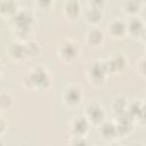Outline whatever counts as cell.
I'll return each mask as SVG.
<instances>
[{
	"instance_id": "obj_6",
	"label": "cell",
	"mask_w": 146,
	"mask_h": 146,
	"mask_svg": "<svg viewBox=\"0 0 146 146\" xmlns=\"http://www.w3.org/2000/svg\"><path fill=\"white\" fill-rule=\"evenodd\" d=\"M106 66L111 75H122L129 66V59L122 51H115L105 59Z\"/></svg>"
},
{
	"instance_id": "obj_13",
	"label": "cell",
	"mask_w": 146,
	"mask_h": 146,
	"mask_svg": "<svg viewBox=\"0 0 146 146\" xmlns=\"http://www.w3.org/2000/svg\"><path fill=\"white\" fill-rule=\"evenodd\" d=\"M97 131L99 137L105 141H113L119 138V131H117L115 120L110 121L106 119L103 123H100L97 127Z\"/></svg>"
},
{
	"instance_id": "obj_7",
	"label": "cell",
	"mask_w": 146,
	"mask_h": 146,
	"mask_svg": "<svg viewBox=\"0 0 146 146\" xmlns=\"http://www.w3.org/2000/svg\"><path fill=\"white\" fill-rule=\"evenodd\" d=\"M91 127L84 114H78L68 122V133L71 137H87Z\"/></svg>"
},
{
	"instance_id": "obj_18",
	"label": "cell",
	"mask_w": 146,
	"mask_h": 146,
	"mask_svg": "<svg viewBox=\"0 0 146 146\" xmlns=\"http://www.w3.org/2000/svg\"><path fill=\"white\" fill-rule=\"evenodd\" d=\"M144 5L136 0H124L122 2V11L127 17H135L139 16L140 13L143 11Z\"/></svg>"
},
{
	"instance_id": "obj_23",
	"label": "cell",
	"mask_w": 146,
	"mask_h": 146,
	"mask_svg": "<svg viewBox=\"0 0 146 146\" xmlns=\"http://www.w3.org/2000/svg\"><path fill=\"white\" fill-rule=\"evenodd\" d=\"M8 128H9V123H8L7 119L5 117L3 113H1V115H0V137L1 138L5 137V135L8 131Z\"/></svg>"
},
{
	"instance_id": "obj_16",
	"label": "cell",
	"mask_w": 146,
	"mask_h": 146,
	"mask_svg": "<svg viewBox=\"0 0 146 146\" xmlns=\"http://www.w3.org/2000/svg\"><path fill=\"white\" fill-rule=\"evenodd\" d=\"M21 9L17 0H1L0 3V16L3 19L10 21Z\"/></svg>"
},
{
	"instance_id": "obj_11",
	"label": "cell",
	"mask_w": 146,
	"mask_h": 146,
	"mask_svg": "<svg viewBox=\"0 0 146 146\" xmlns=\"http://www.w3.org/2000/svg\"><path fill=\"white\" fill-rule=\"evenodd\" d=\"M106 34L113 39V40H121L124 39L125 36H128V32H127V21L120 18V17H114L112 18L107 25H106V30H105Z\"/></svg>"
},
{
	"instance_id": "obj_4",
	"label": "cell",
	"mask_w": 146,
	"mask_h": 146,
	"mask_svg": "<svg viewBox=\"0 0 146 146\" xmlns=\"http://www.w3.org/2000/svg\"><path fill=\"white\" fill-rule=\"evenodd\" d=\"M56 54L62 63L72 64L79 59L81 55V47L74 39H64L59 42Z\"/></svg>"
},
{
	"instance_id": "obj_28",
	"label": "cell",
	"mask_w": 146,
	"mask_h": 146,
	"mask_svg": "<svg viewBox=\"0 0 146 146\" xmlns=\"http://www.w3.org/2000/svg\"><path fill=\"white\" fill-rule=\"evenodd\" d=\"M144 44H145V52H146V42H144Z\"/></svg>"
},
{
	"instance_id": "obj_5",
	"label": "cell",
	"mask_w": 146,
	"mask_h": 146,
	"mask_svg": "<svg viewBox=\"0 0 146 146\" xmlns=\"http://www.w3.org/2000/svg\"><path fill=\"white\" fill-rule=\"evenodd\" d=\"M84 100V92L78 84H67L62 92V103L67 110L78 108Z\"/></svg>"
},
{
	"instance_id": "obj_27",
	"label": "cell",
	"mask_w": 146,
	"mask_h": 146,
	"mask_svg": "<svg viewBox=\"0 0 146 146\" xmlns=\"http://www.w3.org/2000/svg\"><path fill=\"white\" fill-rule=\"evenodd\" d=\"M136 1H138V2H140L141 5H145V3H146V0H136Z\"/></svg>"
},
{
	"instance_id": "obj_2",
	"label": "cell",
	"mask_w": 146,
	"mask_h": 146,
	"mask_svg": "<svg viewBox=\"0 0 146 146\" xmlns=\"http://www.w3.org/2000/svg\"><path fill=\"white\" fill-rule=\"evenodd\" d=\"M11 33L16 40L26 41L35 24V15L31 9L21 8L18 13L9 21Z\"/></svg>"
},
{
	"instance_id": "obj_14",
	"label": "cell",
	"mask_w": 146,
	"mask_h": 146,
	"mask_svg": "<svg viewBox=\"0 0 146 146\" xmlns=\"http://www.w3.org/2000/svg\"><path fill=\"white\" fill-rule=\"evenodd\" d=\"M145 21L140 16L128 17L127 19V32L128 36L132 39H140L145 29Z\"/></svg>"
},
{
	"instance_id": "obj_25",
	"label": "cell",
	"mask_w": 146,
	"mask_h": 146,
	"mask_svg": "<svg viewBox=\"0 0 146 146\" xmlns=\"http://www.w3.org/2000/svg\"><path fill=\"white\" fill-rule=\"evenodd\" d=\"M87 5L91 6V7L104 9V7L106 5V0H87Z\"/></svg>"
},
{
	"instance_id": "obj_20",
	"label": "cell",
	"mask_w": 146,
	"mask_h": 146,
	"mask_svg": "<svg viewBox=\"0 0 146 146\" xmlns=\"http://www.w3.org/2000/svg\"><path fill=\"white\" fill-rule=\"evenodd\" d=\"M25 46H26V51H27V57H29V60H32V59H35L40 56V52H41V48L39 46V43L32 39H29L25 41Z\"/></svg>"
},
{
	"instance_id": "obj_15",
	"label": "cell",
	"mask_w": 146,
	"mask_h": 146,
	"mask_svg": "<svg viewBox=\"0 0 146 146\" xmlns=\"http://www.w3.org/2000/svg\"><path fill=\"white\" fill-rule=\"evenodd\" d=\"M82 18L90 26H99L104 21V10L100 8L87 6V8L83 9Z\"/></svg>"
},
{
	"instance_id": "obj_9",
	"label": "cell",
	"mask_w": 146,
	"mask_h": 146,
	"mask_svg": "<svg viewBox=\"0 0 146 146\" xmlns=\"http://www.w3.org/2000/svg\"><path fill=\"white\" fill-rule=\"evenodd\" d=\"M7 56L11 62L17 64H22L29 60L25 41H21L16 39L11 41L7 47Z\"/></svg>"
},
{
	"instance_id": "obj_3",
	"label": "cell",
	"mask_w": 146,
	"mask_h": 146,
	"mask_svg": "<svg viewBox=\"0 0 146 146\" xmlns=\"http://www.w3.org/2000/svg\"><path fill=\"white\" fill-rule=\"evenodd\" d=\"M111 76L105 59H92L86 65V78L89 84L94 87L104 86Z\"/></svg>"
},
{
	"instance_id": "obj_21",
	"label": "cell",
	"mask_w": 146,
	"mask_h": 146,
	"mask_svg": "<svg viewBox=\"0 0 146 146\" xmlns=\"http://www.w3.org/2000/svg\"><path fill=\"white\" fill-rule=\"evenodd\" d=\"M34 7L40 13H50L55 5H56V0H33Z\"/></svg>"
},
{
	"instance_id": "obj_17",
	"label": "cell",
	"mask_w": 146,
	"mask_h": 146,
	"mask_svg": "<svg viewBox=\"0 0 146 146\" xmlns=\"http://www.w3.org/2000/svg\"><path fill=\"white\" fill-rule=\"evenodd\" d=\"M128 106H129V100L127 99V97L119 95L113 98L111 104V110L115 116H120L128 112Z\"/></svg>"
},
{
	"instance_id": "obj_26",
	"label": "cell",
	"mask_w": 146,
	"mask_h": 146,
	"mask_svg": "<svg viewBox=\"0 0 146 146\" xmlns=\"http://www.w3.org/2000/svg\"><path fill=\"white\" fill-rule=\"evenodd\" d=\"M140 40H141L143 42H146V24H145V29H144V31H143V34H141V36H140Z\"/></svg>"
},
{
	"instance_id": "obj_10",
	"label": "cell",
	"mask_w": 146,
	"mask_h": 146,
	"mask_svg": "<svg viewBox=\"0 0 146 146\" xmlns=\"http://www.w3.org/2000/svg\"><path fill=\"white\" fill-rule=\"evenodd\" d=\"M62 15L67 22H78L83 15L81 2L79 0H65L62 6Z\"/></svg>"
},
{
	"instance_id": "obj_8",
	"label": "cell",
	"mask_w": 146,
	"mask_h": 146,
	"mask_svg": "<svg viewBox=\"0 0 146 146\" xmlns=\"http://www.w3.org/2000/svg\"><path fill=\"white\" fill-rule=\"evenodd\" d=\"M83 114L89 120L92 127H98L106 120V111L103 105L98 102H91L84 107Z\"/></svg>"
},
{
	"instance_id": "obj_24",
	"label": "cell",
	"mask_w": 146,
	"mask_h": 146,
	"mask_svg": "<svg viewBox=\"0 0 146 146\" xmlns=\"http://www.w3.org/2000/svg\"><path fill=\"white\" fill-rule=\"evenodd\" d=\"M71 145H87L88 139L87 137H71L70 136V141Z\"/></svg>"
},
{
	"instance_id": "obj_1",
	"label": "cell",
	"mask_w": 146,
	"mask_h": 146,
	"mask_svg": "<svg viewBox=\"0 0 146 146\" xmlns=\"http://www.w3.org/2000/svg\"><path fill=\"white\" fill-rule=\"evenodd\" d=\"M52 86V75L43 64H34L22 79V87L29 91H48Z\"/></svg>"
},
{
	"instance_id": "obj_22",
	"label": "cell",
	"mask_w": 146,
	"mask_h": 146,
	"mask_svg": "<svg viewBox=\"0 0 146 146\" xmlns=\"http://www.w3.org/2000/svg\"><path fill=\"white\" fill-rule=\"evenodd\" d=\"M135 71L140 78L146 79V55L138 58V60L136 62V65H135Z\"/></svg>"
},
{
	"instance_id": "obj_12",
	"label": "cell",
	"mask_w": 146,
	"mask_h": 146,
	"mask_svg": "<svg viewBox=\"0 0 146 146\" xmlns=\"http://www.w3.org/2000/svg\"><path fill=\"white\" fill-rule=\"evenodd\" d=\"M106 39V32L102 30L99 26H90V29L86 32L84 41L86 43L94 49L100 48L104 46Z\"/></svg>"
},
{
	"instance_id": "obj_19",
	"label": "cell",
	"mask_w": 146,
	"mask_h": 146,
	"mask_svg": "<svg viewBox=\"0 0 146 146\" xmlns=\"http://www.w3.org/2000/svg\"><path fill=\"white\" fill-rule=\"evenodd\" d=\"M15 104V97L13 96L11 92L2 91L0 95V108L1 113H5L6 111H10L14 107Z\"/></svg>"
}]
</instances>
